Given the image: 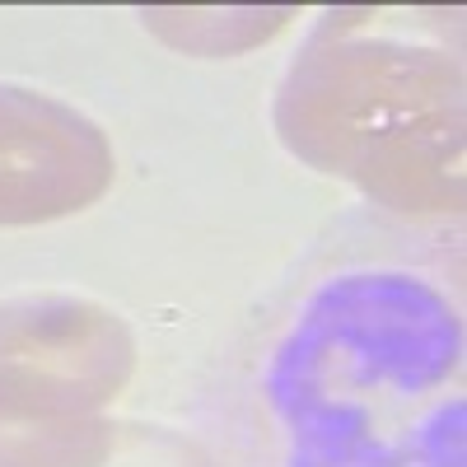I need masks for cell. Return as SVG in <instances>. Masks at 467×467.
Returning a JSON list of instances; mask_svg holds the SVG:
<instances>
[{"instance_id":"6da1fadb","label":"cell","mask_w":467,"mask_h":467,"mask_svg":"<svg viewBox=\"0 0 467 467\" xmlns=\"http://www.w3.org/2000/svg\"><path fill=\"white\" fill-rule=\"evenodd\" d=\"M281 140L393 211L462 206V75L449 57L356 37L327 15L276 99Z\"/></svg>"},{"instance_id":"7a4b0ae2","label":"cell","mask_w":467,"mask_h":467,"mask_svg":"<svg viewBox=\"0 0 467 467\" xmlns=\"http://www.w3.org/2000/svg\"><path fill=\"white\" fill-rule=\"evenodd\" d=\"M131 369L136 341L112 308L70 295L0 304V411L99 416Z\"/></svg>"},{"instance_id":"3957f363","label":"cell","mask_w":467,"mask_h":467,"mask_svg":"<svg viewBox=\"0 0 467 467\" xmlns=\"http://www.w3.org/2000/svg\"><path fill=\"white\" fill-rule=\"evenodd\" d=\"M112 182V145L70 103L0 85V224H47L94 206Z\"/></svg>"},{"instance_id":"277c9868","label":"cell","mask_w":467,"mask_h":467,"mask_svg":"<svg viewBox=\"0 0 467 467\" xmlns=\"http://www.w3.org/2000/svg\"><path fill=\"white\" fill-rule=\"evenodd\" d=\"M0 467H211V458L154 425L0 411Z\"/></svg>"},{"instance_id":"5b68a950","label":"cell","mask_w":467,"mask_h":467,"mask_svg":"<svg viewBox=\"0 0 467 467\" xmlns=\"http://www.w3.org/2000/svg\"><path fill=\"white\" fill-rule=\"evenodd\" d=\"M290 10H145V24L173 47L187 52H244L271 37Z\"/></svg>"}]
</instances>
